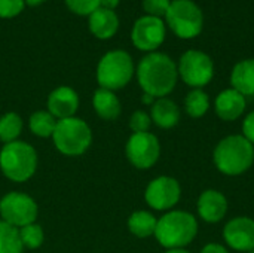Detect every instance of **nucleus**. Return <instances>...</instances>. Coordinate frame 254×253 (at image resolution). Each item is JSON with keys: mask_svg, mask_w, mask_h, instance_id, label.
Instances as JSON below:
<instances>
[{"mask_svg": "<svg viewBox=\"0 0 254 253\" xmlns=\"http://www.w3.org/2000/svg\"><path fill=\"white\" fill-rule=\"evenodd\" d=\"M137 79L144 94L162 98L176 88L179 79L177 64L167 54L150 52L138 63Z\"/></svg>", "mask_w": 254, "mask_h": 253, "instance_id": "f257e3e1", "label": "nucleus"}, {"mask_svg": "<svg viewBox=\"0 0 254 253\" xmlns=\"http://www.w3.org/2000/svg\"><path fill=\"white\" fill-rule=\"evenodd\" d=\"M198 234L196 218L183 210H173L158 219L155 237L161 246L170 249H183L190 245Z\"/></svg>", "mask_w": 254, "mask_h": 253, "instance_id": "f03ea898", "label": "nucleus"}, {"mask_svg": "<svg viewBox=\"0 0 254 253\" xmlns=\"http://www.w3.org/2000/svg\"><path fill=\"white\" fill-rule=\"evenodd\" d=\"M213 158L219 171L238 176L253 166L254 146L244 136H229L219 142Z\"/></svg>", "mask_w": 254, "mask_h": 253, "instance_id": "7ed1b4c3", "label": "nucleus"}, {"mask_svg": "<svg viewBox=\"0 0 254 253\" xmlns=\"http://www.w3.org/2000/svg\"><path fill=\"white\" fill-rule=\"evenodd\" d=\"M0 169L3 174L13 182L28 180L37 169V154L25 142L6 143L0 151Z\"/></svg>", "mask_w": 254, "mask_h": 253, "instance_id": "20e7f679", "label": "nucleus"}, {"mask_svg": "<svg viewBox=\"0 0 254 253\" xmlns=\"http://www.w3.org/2000/svg\"><path fill=\"white\" fill-rule=\"evenodd\" d=\"M52 139L55 148L61 154L67 157H77L85 154L91 146L92 133L85 121L71 116L57 122Z\"/></svg>", "mask_w": 254, "mask_h": 253, "instance_id": "39448f33", "label": "nucleus"}, {"mask_svg": "<svg viewBox=\"0 0 254 253\" xmlns=\"http://www.w3.org/2000/svg\"><path fill=\"white\" fill-rule=\"evenodd\" d=\"M134 75V63L127 51L115 49L103 55L97 67L100 88L110 91L121 89L129 84Z\"/></svg>", "mask_w": 254, "mask_h": 253, "instance_id": "423d86ee", "label": "nucleus"}, {"mask_svg": "<svg viewBox=\"0 0 254 253\" xmlns=\"http://www.w3.org/2000/svg\"><path fill=\"white\" fill-rule=\"evenodd\" d=\"M165 21L177 37L193 39L202 31L204 13L193 0H171Z\"/></svg>", "mask_w": 254, "mask_h": 253, "instance_id": "0eeeda50", "label": "nucleus"}, {"mask_svg": "<svg viewBox=\"0 0 254 253\" xmlns=\"http://www.w3.org/2000/svg\"><path fill=\"white\" fill-rule=\"evenodd\" d=\"M177 70L182 81L193 89L208 85L214 76L213 60L208 54L198 49L186 51L180 57Z\"/></svg>", "mask_w": 254, "mask_h": 253, "instance_id": "6e6552de", "label": "nucleus"}, {"mask_svg": "<svg viewBox=\"0 0 254 253\" xmlns=\"http://www.w3.org/2000/svg\"><path fill=\"white\" fill-rule=\"evenodd\" d=\"M1 221L15 228L34 224L37 218L36 201L24 192H9L0 200Z\"/></svg>", "mask_w": 254, "mask_h": 253, "instance_id": "1a4fd4ad", "label": "nucleus"}, {"mask_svg": "<svg viewBox=\"0 0 254 253\" xmlns=\"http://www.w3.org/2000/svg\"><path fill=\"white\" fill-rule=\"evenodd\" d=\"M127 158L129 163L140 169L146 170L156 164L161 155V145L156 136L152 133H134L127 142Z\"/></svg>", "mask_w": 254, "mask_h": 253, "instance_id": "9d476101", "label": "nucleus"}, {"mask_svg": "<svg viewBox=\"0 0 254 253\" xmlns=\"http://www.w3.org/2000/svg\"><path fill=\"white\" fill-rule=\"evenodd\" d=\"M167 27L162 18L144 15L134 22L131 40L134 46L144 52H155L165 40Z\"/></svg>", "mask_w": 254, "mask_h": 253, "instance_id": "9b49d317", "label": "nucleus"}, {"mask_svg": "<svg viewBox=\"0 0 254 253\" xmlns=\"http://www.w3.org/2000/svg\"><path fill=\"white\" fill-rule=\"evenodd\" d=\"M180 194V185L174 177L159 176L147 185L144 198L155 210H170L179 203Z\"/></svg>", "mask_w": 254, "mask_h": 253, "instance_id": "f8f14e48", "label": "nucleus"}, {"mask_svg": "<svg viewBox=\"0 0 254 253\" xmlns=\"http://www.w3.org/2000/svg\"><path fill=\"white\" fill-rule=\"evenodd\" d=\"M228 246L238 252H250L254 249V221L247 216H238L229 221L223 230Z\"/></svg>", "mask_w": 254, "mask_h": 253, "instance_id": "ddd939ff", "label": "nucleus"}, {"mask_svg": "<svg viewBox=\"0 0 254 253\" xmlns=\"http://www.w3.org/2000/svg\"><path fill=\"white\" fill-rule=\"evenodd\" d=\"M79 107V97L70 86H58L48 97V112L60 119L74 116Z\"/></svg>", "mask_w": 254, "mask_h": 253, "instance_id": "4468645a", "label": "nucleus"}, {"mask_svg": "<svg viewBox=\"0 0 254 253\" xmlns=\"http://www.w3.org/2000/svg\"><path fill=\"white\" fill-rule=\"evenodd\" d=\"M228 212V200L226 197L216 191L207 189L199 195L198 200V215L208 224L220 222Z\"/></svg>", "mask_w": 254, "mask_h": 253, "instance_id": "2eb2a0df", "label": "nucleus"}, {"mask_svg": "<svg viewBox=\"0 0 254 253\" xmlns=\"http://www.w3.org/2000/svg\"><path fill=\"white\" fill-rule=\"evenodd\" d=\"M246 106H247L246 97L234 88H228L222 91L214 101L216 113L223 121L238 119L244 113Z\"/></svg>", "mask_w": 254, "mask_h": 253, "instance_id": "dca6fc26", "label": "nucleus"}, {"mask_svg": "<svg viewBox=\"0 0 254 253\" xmlns=\"http://www.w3.org/2000/svg\"><path fill=\"white\" fill-rule=\"evenodd\" d=\"M119 28V18L115 10L98 7L89 15V30L98 39H110Z\"/></svg>", "mask_w": 254, "mask_h": 253, "instance_id": "f3484780", "label": "nucleus"}, {"mask_svg": "<svg viewBox=\"0 0 254 253\" xmlns=\"http://www.w3.org/2000/svg\"><path fill=\"white\" fill-rule=\"evenodd\" d=\"M150 118L161 128H173L180 121V109L173 100L162 97L152 104Z\"/></svg>", "mask_w": 254, "mask_h": 253, "instance_id": "a211bd4d", "label": "nucleus"}, {"mask_svg": "<svg viewBox=\"0 0 254 253\" xmlns=\"http://www.w3.org/2000/svg\"><path fill=\"white\" fill-rule=\"evenodd\" d=\"M232 88L246 95H254V58L243 60L235 64L231 73Z\"/></svg>", "mask_w": 254, "mask_h": 253, "instance_id": "6ab92c4d", "label": "nucleus"}, {"mask_svg": "<svg viewBox=\"0 0 254 253\" xmlns=\"http://www.w3.org/2000/svg\"><path fill=\"white\" fill-rule=\"evenodd\" d=\"M92 104L100 118L106 121H115L121 115V101L116 94L106 88H98L94 92Z\"/></svg>", "mask_w": 254, "mask_h": 253, "instance_id": "aec40b11", "label": "nucleus"}, {"mask_svg": "<svg viewBox=\"0 0 254 253\" xmlns=\"http://www.w3.org/2000/svg\"><path fill=\"white\" fill-rule=\"evenodd\" d=\"M156 224H158V219L152 213L144 212V210H138V212H134L129 216V219H128V230L135 237L146 239V237H150V236L155 234Z\"/></svg>", "mask_w": 254, "mask_h": 253, "instance_id": "412c9836", "label": "nucleus"}, {"mask_svg": "<svg viewBox=\"0 0 254 253\" xmlns=\"http://www.w3.org/2000/svg\"><path fill=\"white\" fill-rule=\"evenodd\" d=\"M57 122V118L48 110H39L30 116V130L37 137H52Z\"/></svg>", "mask_w": 254, "mask_h": 253, "instance_id": "4be33fe9", "label": "nucleus"}, {"mask_svg": "<svg viewBox=\"0 0 254 253\" xmlns=\"http://www.w3.org/2000/svg\"><path fill=\"white\" fill-rule=\"evenodd\" d=\"M22 249L19 230L0 221V253H22Z\"/></svg>", "mask_w": 254, "mask_h": 253, "instance_id": "5701e85b", "label": "nucleus"}, {"mask_svg": "<svg viewBox=\"0 0 254 253\" xmlns=\"http://www.w3.org/2000/svg\"><path fill=\"white\" fill-rule=\"evenodd\" d=\"M185 107L189 116L201 118L207 113L210 107V98L205 91H202L201 88H195L188 94L185 100Z\"/></svg>", "mask_w": 254, "mask_h": 253, "instance_id": "b1692460", "label": "nucleus"}, {"mask_svg": "<svg viewBox=\"0 0 254 253\" xmlns=\"http://www.w3.org/2000/svg\"><path fill=\"white\" fill-rule=\"evenodd\" d=\"M21 131H22V119L19 115L9 112L0 118V140L4 145L16 142Z\"/></svg>", "mask_w": 254, "mask_h": 253, "instance_id": "393cba45", "label": "nucleus"}, {"mask_svg": "<svg viewBox=\"0 0 254 253\" xmlns=\"http://www.w3.org/2000/svg\"><path fill=\"white\" fill-rule=\"evenodd\" d=\"M18 230H19V237H21L22 246H25L28 249H37L42 246L45 234H43V230L40 225L30 224V225H25Z\"/></svg>", "mask_w": 254, "mask_h": 253, "instance_id": "a878e982", "label": "nucleus"}, {"mask_svg": "<svg viewBox=\"0 0 254 253\" xmlns=\"http://www.w3.org/2000/svg\"><path fill=\"white\" fill-rule=\"evenodd\" d=\"M65 4L77 15H91L100 7V0H65Z\"/></svg>", "mask_w": 254, "mask_h": 253, "instance_id": "bb28decb", "label": "nucleus"}, {"mask_svg": "<svg viewBox=\"0 0 254 253\" xmlns=\"http://www.w3.org/2000/svg\"><path fill=\"white\" fill-rule=\"evenodd\" d=\"M171 0H143V9L147 15L156 18H165Z\"/></svg>", "mask_w": 254, "mask_h": 253, "instance_id": "cd10ccee", "label": "nucleus"}, {"mask_svg": "<svg viewBox=\"0 0 254 253\" xmlns=\"http://www.w3.org/2000/svg\"><path fill=\"white\" fill-rule=\"evenodd\" d=\"M150 124H152V118L143 110L134 112L129 119V127L134 133H147L150 128Z\"/></svg>", "mask_w": 254, "mask_h": 253, "instance_id": "c85d7f7f", "label": "nucleus"}, {"mask_svg": "<svg viewBox=\"0 0 254 253\" xmlns=\"http://www.w3.org/2000/svg\"><path fill=\"white\" fill-rule=\"evenodd\" d=\"M24 0H0V18H13L24 9Z\"/></svg>", "mask_w": 254, "mask_h": 253, "instance_id": "c756f323", "label": "nucleus"}, {"mask_svg": "<svg viewBox=\"0 0 254 253\" xmlns=\"http://www.w3.org/2000/svg\"><path fill=\"white\" fill-rule=\"evenodd\" d=\"M243 136L254 146V110L250 112L243 122Z\"/></svg>", "mask_w": 254, "mask_h": 253, "instance_id": "7c9ffc66", "label": "nucleus"}, {"mask_svg": "<svg viewBox=\"0 0 254 253\" xmlns=\"http://www.w3.org/2000/svg\"><path fill=\"white\" fill-rule=\"evenodd\" d=\"M201 253H229L223 246H220V245H217V243H210V245H207Z\"/></svg>", "mask_w": 254, "mask_h": 253, "instance_id": "2f4dec72", "label": "nucleus"}, {"mask_svg": "<svg viewBox=\"0 0 254 253\" xmlns=\"http://www.w3.org/2000/svg\"><path fill=\"white\" fill-rule=\"evenodd\" d=\"M118 4H119V0H100V7H104V9L115 10V7H118Z\"/></svg>", "mask_w": 254, "mask_h": 253, "instance_id": "473e14b6", "label": "nucleus"}, {"mask_svg": "<svg viewBox=\"0 0 254 253\" xmlns=\"http://www.w3.org/2000/svg\"><path fill=\"white\" fill-rule=\"evenodd\" d=\"M141 100H143V103H146V104H153V103H155V101H153L155 97H152V95H149V94H144Z\"/></svg>", "mask_w": 254, "mask_h": 253, "instance_id": "72a5a7b5", "label": "nucleus"}, {"mask_svg": "<svg viewBox=\"0 0 254 253\" xmlns=\"http://www.w3.org/2000/svg\"><path fill=\"white\" fill-rule=\"evenodd\" d=\"M28 6H39V4H42L45 0H24Z\"/></svg>", "mask_w": 254, "mask_h": 253, "instance_id": "f704fd0d", "label": "nucleus"}, {"mask_svg": "<svg viewBox=\"0 0 254 253\" xmlns=\"http://www.w3.org/2000/svg\"><path fill=\"white\" fill-rule=\"evenodd\" d=\"M165 253H190V252H188V251H185V249H170V251H167Z\"/></svg>", "mask_w": 254, "mask_h": 253, "instance_id": "c9c22d12", "label": "nucleus"}, {"mask_svg": "<svg viewBox=\"0 0 254 253\" xmlns=\"http://www.w3.org/2000/svg\"><path fill=\"white\" fill-rule=\"evenodd\" d=\"M249 253H254V249H253V251H250V252H249Z\"/></svg>", "mask_w": 254, "mask_h": 253, "instance_id": "e433bc0d", "label": "nucleus"}]
</instances>
